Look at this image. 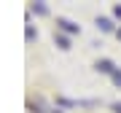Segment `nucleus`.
Returning <instances> with one entry per match:
<instances>
[{
    "mask_svg": "<svg viewBox=\"0 0 121 113\" xmlns=\"http://www.w3.org/2000/svg\"><path fill=\"white\" fill-rule=\"evenodd\" d=\"M56 43H59L62 48H70V46H67V38H62V35H59V38H56Z\"/></svg>",
    "mask_w": 121,
    "mask_h": 113,
    "instance_id": "39448f33",
    "label": "nucleus"
},
{
    "mask_svg": "<svg viewBox=\"0 0 121 113\" xmlns=\"http://www.w3.org/2000/svg\"><path fill=\"white\" fill-rule=\"evenodd\" d=\"M97 27H99V30H105V32H108V30H113L110 19H105V16H99V19H97Z\"/></svg>",
    "mask_w": 121,
    "mask_h": 113,
    "instance_id": "7ed1b4c3",
    "label": "nucleus"
},
{
    "mask_svg": "<svg viewBox=\"0 0 121 113\" xmlns=\"http://www.w3.org/2000/svg\"><path fill=\"white\" fill-rule=\"evenodd\" d=\"M113 81H116L118 86H121V70H116V73H113Z\"/></svg>",
    "mask_w": 121,
    "mask_h": 113,
    "instance_id": "423d86ee",
    "label": "nucleus"
},
{
    "mask_svg": "<svg viewBox=\"0 0 121 113\" xmlns=\"http://www.w3.org/2000/svg\"><path fill=\"white\" fill-rule=\"evenodd\" d=\"M97 70H102V73H116V70H113V62H110V59L97 62Z\"/></svg>",
    "mask_w": 121,
    "mask_h": 113,
    "instance_id": "f257e3e1",
    "label": "nucleus"
},
{
    "mask_svg": "<svg viewBox=\"0 0 121 113\" xmlns=\"http://www.w3.org/2000/svg\"><path fill=\"white\" fill-rule=\"evenodd\" d=\"M113 13H116V16H121V5H116V8H113Z\"/></svg>",
    "mask_w": 121,
    "mask_h": 113,
    "instance_id": "0eeeda50",
    "label": "nucleus"
},
{
    "mask_svg": "<svg viewBox=\"0 0 121 113\" xmlns=\"http://www.w3.org/2000/svg\"><path fill=\"white\" fill-rule=\"evenodd\" d=\"M118 38H121V30H118Z\"/></svg>",
    "mask_w": 121,
    "mask_h": 113,
    "instance_id": "1a4fd4ad",
    "label": "nucleus"
},
{
    "mask_svg": "<svg viewBox=\"0 0 121 113\" xmlns=\"http://www.w3.org/2000/svg\"><path fill=\"white\" fill-rule=\"evenodd\" d=\"M32 11H38V13H48V8H46L43 3H38V5H32Z\"/></svg>",
    "mask_w": 121,
    "mask_h": 113,
    "instance_id": "20e7f679",
    "label": "nucleus"
},
{
    "mask_svg": "<svg viewBox=\"0 0 121 113\" xmlns=\"http://www.w3.org/2000/svg\"><path fill=\"white\" fill-rule=\"evenodd\" d=\"M56 24H59V27H62V30H65V32H78V27H75L73 22H67V19H59V22H56Z\"/></svg>",
    "mask_w": 121,
    "mask_h": 113,
    "instance_id": "f03ea898",
    "label": "nucleus"
},
{
    "mask_svg": "<svg viewBox=\"0 0 121 113\" xmlns=\"http://www.w3.org/2000/svg\"><path fill=\"white\" fill-rule=\"evenodd\" d=\"M113 110H116V113H121V102H118V105H116V108H113Z\"/></svg>",
    "mask_w": 121,
    "mask_h": 113,
    "instance_id": "6e6552de",
    "label": "nucleus"
}]
</instances>
